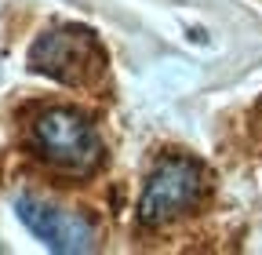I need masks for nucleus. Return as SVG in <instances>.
Wrapping results in <instances>:
<instances>
[{
    "instance_id": "obj_2",
    "label": "nucleus",
    "mask_w": 262,
    "mask_h": 255,
    "mask_svg": "<svg viewBox=\"0 0 262 255\" xmlns=\"http://www.w3.org/2000/svg\"><path fill=\"white\" fill-rule=\"evenodd\" d=\"M204 189V172L189 157H168L160 161L146 182V194L139 204V219L157 226V222H168L179 211H186Z\"/></svg>"
},
{
    "instance_id": "obj_4",
    "label": "nucleus",
    "mask_w": 262,
    "mask_h": 255,
    "mask_svg": "<svg viewBox=\"0 0 262 255\" xmlns=\"http://www.w3.org/2000/svg\"><path fill=\"white\" fill-rule=\"evenodd\" d=\"M18 219L26 222V230L33 237H40L51 251H91L95 248V233L91 226L73 215V211H62L55 204H44V201H33V197H18Z\"/></svg>"
},
{
    "instance_id": "obj_3",
    "label": "nucleus",
    "mask_w": 262,
    "mask_h": 255,
    "mask_svg": "<svg viewBox=\"0 0 262 255\" xmlns=\"http://www.w3.org/2000/svg\"><path fill=\"white\" fill-rule=\"evenodd\" d=\"M33 70H40L62 84H84L95 70L102 55H98L91 33L84 29H55V33H44L29 51Z\"/></svg>"
},
{
    "instance_id": "obj_1",
    "label": "nucleus",
    "mask_w": 262,
    "mask_h": 255,
    "mask_svg": "<svg viewBox=\"0 0 262 255\" xmlns=\"http://www.w3.org/2000/svg\"><path fill=\"white\" fill-rule=\"evenodd\" d=\"M33 146L48 164L66 172H88L98 164V135L95 128L73 110H48L33 124Z\"/></svg>"
}]
</instances>
